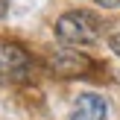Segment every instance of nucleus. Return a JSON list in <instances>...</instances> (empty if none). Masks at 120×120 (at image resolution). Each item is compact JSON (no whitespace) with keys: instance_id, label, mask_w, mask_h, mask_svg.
Returning <instances> with one entry per match:
<instances>
[{"instance_id":"nucleus-1","label":"nucleus","mask_w":120,"mask_h":120,"mask_svg":"<svg viewBox=\"0 0 120 120\" xmlns=\"http://www.w3.org/2000/svg\"><path fill=\"white\" fill-rule=\"evenodd\" d=\"M56 35L59 41H64L68 47H79V44H94L100 35V18L91 12H64L56 21Z\"/></svg>"},{"instance_id":"nucleus-2","label":"nucleus","mask_w":120,"mask_h":120,"mask_svg":"<svg viewBox=\"0 0 120 120\" xmlns=\"http://www.w3.org/2000/svg\"><path fill=\"white\" fill-rule=\"evenodd\" d=\"M32 73V56L15 41H0V85L26 82Z\"/></svg>"},{"instance_id":"nucleus-3","label":"nucleus","mask_w":120,"mask_h":120,"mask_svg":"<svg viewBox=\"0 0 120 120\" xmlns=\"http://www.w3.org/2000/svg\"><path fill=\"white\" fill-rule=\"evenodd\" d=\"M50 70L56 76H85L91 70V59L82 56L79 50H70V47H62V50L50 53Z\"/></svg>"},{"instance_id":"nucleus-4","label":"nucleus","mask_w":120,"mask_h":120,"mask_svg":"<svg viewBox=\"0 0 120 120\" xmlns=\"http://www.w3.org/2000/svg\"><path fill=\"white\" fill-rule=\"evenodd\" d=\"M105 114H109V105L94 91L79 94L76 103H73V109H70V120H105Z\"/></svg>"},{"instance_id":"nucleus-5","label":"nucleus","mask_w":120,"mask_h":120,"mask_svg":"<svg viewBox=\"0 0 120 120\" xmlns=\"http://www.w3.org/2000/svg\"><path fill=\"white\" fill-rule=\"evenodd\" d=\"M109 47H111V50H114L117 56H120V32H114V35H109Z\"/></svg>"},{"instance_id":"nucleus-6","label":"nucleus","mask_w":120,"mask_h":120,"mask_svg":"<svg viewBox=\"0 0 120 120\" xmlns=\"http://www.w3.org/2000/svg\"><path fill=\"white\" fill-rule=\"evenodd\" d=\"M97 6H103V9H120V0H94Z\"/></svg>"},{"instance_id":"nucleus-7","label":"nucleus","mask_w":120,"mask_h":120,"mask_svg":"<svg viewBox=\"0 0 120 120\" xmlns=\"http://www.w3.org/2000/svg\"><path fill=\"white\" fill-rule=\"evenodd\" d=\"M6 12H9V0H0V18H3Z\"/></svg>"}]
</instances>
